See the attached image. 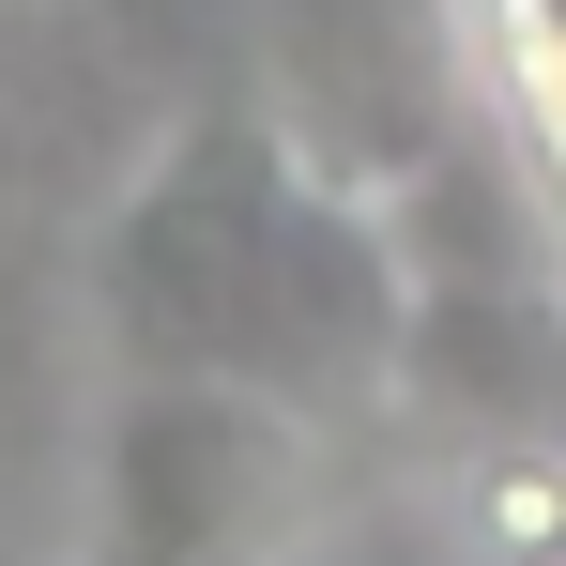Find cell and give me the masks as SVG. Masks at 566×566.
Returning a JSON list of instances; mask_svg holds the SVG:
<instances>
[{
    "instance_id": "cell-3",
    "label": "cell",
    "mask_w": 566,
    "mask_h": 566,
    "mask_svg": "<svg viewBox=\"0 0 566 566\" xmlns=\"http://www.w3.org/2000/svg\"><path fill=\"white\" fill-rule=\"evenodd\" d=\"M444 15H460V62L490 93V123H505L536 214L566 230V0H444Z\"/></svg>"
},
{
    "instance_id": "cell-5",
    "label": "cell",
    "mask_w": 566,
    "mask_h": 566,
    "mask_svg": "<svg viewBox=\"0 0 566 566\" xmlns=\"http://www.w3.org/2000/svg\"><path fill=\"white\" fill-rule=\"evenodd\" d=\"M536 566H566V536H552V552H536Z\"/></svg>"
},
{
    "instance_id": "cell-1",
    "label": "cell",
    "mask_w": 566,
    "mask_h": 566,
    "mask_svg": "<svg viewBox=\"0 0 566 566\" xmlns=\"http://www.w3.org/2000/svg\"><path fill=\"white\" fill-rule=\"evenodd\" d=\"M107 322L138 382H245L276 413H337L398 382L413 276L398 230L337 169L291 154L276 107H199L154 154V185L107 214Z\"/></svg>"
},
{
    "instance_id": "cell-2",
    "label": "cell",
    "mask_w": 566,
    "mask_h": 566,
    "mask_svg": "<svg viewBox=\"0 0 566 566\" xmlns=\"http://www.w3.org/2000/svg\"><path fill=\"white\" fill-rule=\"evenodd\" d=\"M306 521V413L245 382H138L93 460L77 566H276Z\"/></svg>"
},
{
    "instance_id": "cell-4",
    "label": "cell",
    "mask_w": 566,
    "mask_h": 566,
    "mask_svg": "<svg viewBox=\"0 0 566 566\" xmlns=\"http://www.w3.org/2000/svg\"><path fill=\"white\" fill-rule=\"evenodd\" d=\"M444 521H460L474 566H536L566 536V444H490V460H460Z\"/></svg>"
}]
</instances>
